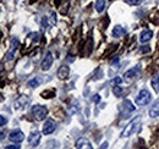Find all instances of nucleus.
<instances>
[{"label": "nucleus", "instance_id": "obj_23", "mask_svg": "<svg viewBox=\"0 0 159 149\" xmlns=\"http://www.w3.org/2000/svg\"><path fill=\"white\" fill-rule=\"evenodd\" d=\"M122 82V78H120V77H115L113 81H111V84L113 86H118V84H120Z\"/></svg>", "mask_w": 159, "mask_h": 149}, {"label": "nucleus", "instance_id": "obj_25", "mask_svg": "<svg viewBox=\"0 0 159 149\" xmlns=\"http://www.w3.org/2000/svg\"><path fill=\"white\" fill-rule=\"evenodd\" d=\"M6 149H19L20 148V146H7V147H5Z\"/></svg>", "mask_w": 159, "mask_h": 149}, {"label": "nucleus", "instance_id": "obj_28", "mask_svg": "<svg viewBox=\"0 0 159 149\" xmlns=\"http://www.w3.org/2000/svg\"><path fill=\"white\" fill-rule=\"evenodd\" d=\"M1 70H2V66H1V65H0V71H1Z\"/></svg>", "mask_w": 159, "mask_h": 149}, {"label": "nucleus", "instance_id": "obj_16", "mask_svg": "<svg viewBox=\"0 0 159 149\" xmlns=\"http://www.w3.org/2000/svg\"><path fill=\"white\" fill-rule=\"evenodd\" d=\"M40 83H42V79H40L39 77H36V78H33V79L28 81L27 86H28V87H31V88H37Z\"/></svg>", "mask_w": 159, "mask_h": 149}, {"label": "nucleus", "instance_id": "obj_17", "mask_svg": "<svg viewBox=\"0 0 159 149\" xmlns=\"http://www.w3.org/2000/svg\"><path fill=\"white\" fill-rule=\"evenodd\" d=\"M105 5H107V1L105 0H97V2H96V10L98 12H103L104 9H105Z\"/></svg>", "mask_w": 159, "mask_h": 149}, {"label": "nucleus", "instance_id": "obj_5", "mask_svg": "<svg viewBox=\"0 0 159 149\" xmlns=\"http://www.w3.org/2000/svg\"><path fill=\"white\" fill-rule=\"evenodd\" d=\"M139 71H141V66H139V65L135 66L134 69H130L129 71H126V72L124 74V79H125L126 82H131L132 79H135V78L139 76Z\"/></svg>", "mask_w": 159, "mask_h": 149}, {"label": "nucleus", "instance_id": "obj_19", "mask_svg": "<svg viewBox=\"0 0 159 149\" xmlns=\"http://www.w3.org/2000/svg\"><path fill=\"white\" fill-rule=\"evenodd\" d=\"M152 87H153V89L156 92H159V74L152 79Z\"/></svg>", "mask_w": 159, "mask_h": 149}, {"label": "nucleus", "instance_id": "obj_1", "mask_svg": "<svg viewBox=\"0 0 159 149\" xmlns=\"http://www.w3.org/2000/svg\"><path fill=\"white\" fill-rule=\"evenodd\" d=\"M139 127H141V116H137L136 119H134V120L125 127V130L122 131V133H121V137H129V136L136 133V132L139 130Z\"/></svg>", "mask_w": 159, "mask_h": 149}, {"label": "nucleus", "instance_id": "obj_22", "mask_svg": "<svg viewBox=\"0 0 159 149\" xmlns=\"http://www.w3.org/2000/svg\"><path fill=\"white\" fill-rule=\"evenodd\" d=\"M125 2H127L129 5H134V6H136V5H139V4L142 2V0H125Z\"/></svg>", "mask_w": 159, "mask_h": 149}, {"label": "nucleus", "instance_id": "obj_4", "mask_svg": "<svg viewBox=\"0 0 159 149\" xmlns=\"http://www.w3.org/2000/svg\"><path fill=\"white\" fill-rule=\"evenodd\" d=\"M19 47H20V40H19L17 38H12V39H11V48H10V50H9V52L6 53V55H5V60H6V61L14 60L15 54H16V50L19 49Z\"/></svg>", "mask_w": 159, "mask_h": 149}, {"label": "nucleus", "instance_id": "obj_7", "mask_svg": "<svg viewBox=\"0 0 159 149\" xmlns=\"http://www.w3.org/2000/svg\"><path fill=\"white\" fill-rule=\"evenodd\" d=\"M9 139L14 143H21L25 139V134L21 130H14L9 134Z\"/></svg>", "mask_w": 159, "mask_h": 149}, {"label": "nucleus", "instance_id": "obj_24", "mask_svg": "<svg viewBox=\"0 0 159 149\" xmlns=\"http://www.w3.org/2000/svg\"><path fill=\"white\" fill-rule=\"evenodd\" d=\"M6 124H7V119H6L5 116L0 115V127L4 126V125H6Z\"/></svg>", "mask_w": 159, "mask_h": 149}, {"label": "nucleus", "instance_id": "obj_18", "mask_svg": "<svg viewBox=\"0 0 159 149\" xmlns=\"http://www.w3.org/2000/svg\"><path fill=\"white\" fill-rule=\"evenodd\" d=\"M124 108L127 110L129 112H132V111H135V106H134V104L129 100V99H126V100H124Z\"/></svg>", "mask_w": 159, "mask_h": 149}, {"label": "nucleus", "instance_id": "obj_15", "mask_svg": "<svg viewBox=\"0 0 159 149\" xmlns=\"http://www.w3.org/2000/svg\"><path fill=\"white\" fill-rule=\"evenodd\" d=\"M149 116H151V117H158L159 116V102H157V103L149 109Z\"/></svg>", "mask_w": 159, "mask_h": 149}, {"label": "nucleus", "instance_id": "obj_2", "mask_svg": "<svg viewBox=\"0 0 159 149\" xmlns=\"http://www.w3.org/2000/svg\"><path fill=\"white\" fill-rule=\"evenodd\" d=\"M31 112L37 121H43L48 115V109L43 105H33L31 109Z\"/></svg>", "mask_w": 159, "mask_h": 149}, {"label": "nucleus", "instance_id": "obj_27", "mask_svg": "<svg viewBox=\"0 0 159 149\" xmlns=\"http://www.w3.org/2000/svg\"><path fill=\"white\" fill-rule=\"evenodd\" d=\"M141 52H142V53H147V52H149V48H144V49L142 48V49H141Z\"/></svg>", "mask_w": 159, "mask_h": 149}, {"label": "nucleus", "instance_id": "obj_29", "mask_svg": "<svg viewBox=\"0 0 159 149\" xmlns=\"http://www.w3.org/2000/svg\"><path fill=\"white\" fill-rule=\"evenodd\" d=\"M15 1H17V0H15Z\"/></svg>", "mask_w": 159, "mask_h": 149}, {"label": "nucleus", "instance_id": "obj_20", "mask_svg": "<svg viewBox=\"0 0 159 149\" xmlns=\"http://www.w3.org/2000/svg\"><path fill=\"white\" fill-rule=\"evenodd\" d=\"M113 93L115 97H121V94H122V88L120 87L119 84L118 86H113Z\"/></svg>", "mask_w": 159, "mask_h": 149}, {"label": "nucleus", "instance_id": "obj_14", "mask_svg": "<svg viewBox=\"0 0 159 149\" xmlns=\"http://www.w3.org/2000/svg\"><path fill=\"white\" fill-rule=\"evenodd\" d=\"M153 37V32L152 31H143L142 33H141V37H139V42L141 43H147V42H149L151 39Z\"/></svg>", "mask_w": 159, "mask_h": 149}, {"label": "nucleus", "instance_id": "obj_26", "mask_svg": "<svg viewBox=\"0 0 159 149\" xmlns=\"http://www.w3.org/2000/svg\"><path fill=\"white\" fill-rule=\"evenodd\" d=\"M99 99H100V97L98 95V94H96V97H93V102H99Z\"/></svg>", "mask_w": 159, "mask_h": 149}, {"label": "nucleus", "instance_id": "obj_6", "mask_svg": "<svg viewBox=\"0 0 159 149\" xmlns=\"http://www.w3.org/2000/svg\"><path fill=\"white\" fill-rule=\"evenodd\" d=\"M53 61H54L53 54H52L50 52L47 53V55L44 56V59H43V61H42V64H40V69H42L43 71H48V70L52 67Z\"/></svg>", "mask_w": 159, "mask_h": 149}, {"label": "nucleus", "instance_id": "obj_21", "mask_svg": "<svg viewBox=\"0 0 159 149\" xmlns=\"http://www.w3.org/2000/svg\"><path fill=\"white\" fill-rule=\"evenodd\" d=\"M28 38L32 39L33 42H38V40L40 39V34L38 33V32H34V33H31V34L28 36Z\"/></svg>", "mask_w": 159, "mask_h": 149}, {"label": "nucleus", "instance_id": "obj_10", "mask_svg": "<svg viewBox=\"0 0 159 149\" xmlns=\"http://www.w3.org/2000/svg\"><path fill=\"white\" fill-rule=\"evenodd\" d=\"M76 148L79 149H92V144H91V142L87 139V138H79L77 139V142H76Z\"/></svg>", "mask_w": 159, "mask_h": 149}, {"label": "nucleus", "instance_id": "obj_13", "mask_svg": "<svg viewBox=\"0 0 159 149\" xmlns=\"http://www.w3.org/2000/svg\"><path fill=\"white\" fill-rule=\"evenodd\" d=\"M126 34V29L121 26H115L113 29V37L114 38H121L122 36Z\"/></svg>", "mask_w": 159, "mask_h": 149}, {"label": "nucleus", "instance_id": "obj_11", "mask_svg": "<svg viewBox=\"0 0 159 149\" xmlns=\"http://www.w3.org/2000/svg\"><path fill=\"white\" fill-rule=\"evenodd\" d=\"M28 102H30V99H28L26 95H22V97H20V98L15 102V108H16V109H25V108L27 106Z\"/></svg>", "mask_w": 159, "mask_h": 149}, {"label": "nucleus", "instance_id": "obj_12", "mask_svg": "<svg viewBox=\"0 0 159 149\" xmlns=\"http://www.w3.org/2000/svg\"><path fill=\"white\" fill-rule=\"evenodd\" d=\"M69 74H70V69L66 65L60 66L59 70H58V77H59L60 79H66L69 77Z\"/></svg>", "mask_w": 159, "mask_h": 149}, {"label": "nucleus", "instance_id": "obj_8", "mask_svg": "<svg viewBox=\"0 0 159 149\" xmlns=\"http://www.w3.org/2000/svg\"><path fill=\"white\" fill-rule=\"evenodd\" d=\"M40 137H42L40 132L33 131V132L30 134V137H28V143H30V146H31V147H37L40 142Z\"/></svg>", "mask_w": 159, "mask_h": 149}, {"label": "nucleus", "instance_id": "obj_9", "mask_svg": "<svg viewBox=\"0 0 159 149\" xmlns=\"http://www.w3.org/2000/svg\"><path fill=\"white\" fill-rule=\"evenodd\" d=\"M57 129V124L53 120H47L43 125V134H50Z\"/></svg>", "mask_w": 159, "mask_h": 149}, {"label": "nucleus", "instance_id": "obj_3", "mask_svg": "<svg viewBox=\"0 0 159 149\" xmlns=\"http://www.w3.org/2000/svg\"><path fill=\"white\" fill-rule=\"evenodd\" d=\"M151 99H152L151 93L147 89H142L139 93V95L136 97V104L139 106H144L151 102Z\"/></svg>", "mask_w": 159, "mask_h": 149}]
</instances>
